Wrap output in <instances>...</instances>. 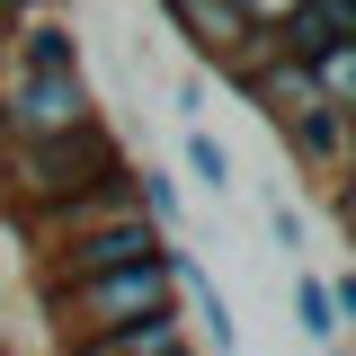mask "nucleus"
Here are the masks:
<instances>
[{
	"mask_svg": "<svg viewBox=\"0 0 356 356\" xmlns=\"http://www.w3.org/2000/svg\"><path fill=\"white\" fill-rule=\"evenodd\" d=\"M161 18H170L178 36H187V54H196V63H222V54H232V44L250 36V27H241V9H232V0H161Z\"/></svg>",
	"mask_w": 356,
	"mask_h": 356,
	"instance_id": "nucleus-7",
	"label": "nucleus"
},
{
	"mask_svg": "<svg viewBox=\"0 0 356 356\" xmlns=\"http://www.w3.org/2000/svg\"><path fill=\"white\" fill-rule=\"evenodd\" d=\"M187 178L196 187H232V152H222V134H205V125H187Z\"/></svg>",
	"mask_w": 356,
	"mask_h": 356,
	"instance_id": "nucleus-12",
	"label": "nucleus"
},
{
	"mask_svg": "<svg viewBox=\"0 0 356 356\" xmlns=\"http://www.w3.org/2000/svg\"><path fill=\"white\" fill-rule=\"evenodd\" d=\"M170 312H178L170 259L116 267V276H89V285H54V294H36V321H44V348H54V356H81V348H98V339L134 330V321H170Z\"/></svg>",
	"mask_w": 356,
	"mask_h": 356,
	"instance_id": "nucleus-2",
	"label": "nucleus"
},
{
	"mask_svg": "<svg viewBox=\"0 0 356 356\" xmlns=\"http://www.w3.org/2000/svg\"><path fill=\"white\" fill-rule=\"evenodd\" d=\"M27 9H44V0H0V27H9V18H27Z\"/></svg>",
	"mask_w": 356,
	"mask_h": 356,
	"instance_id": "nucleus-14",
	"label": "nucleus"
},
{
	"mask_svg": "<svg viewBox=\"0 0 356 356\" xmlns=\"http://www.w3.org/2000/svg\"><path fill=\"white\" fill-rule=\"evenodd\" d=\"M134 152L116 143V125L98 116V125L63 134V143H0V214L9 222H36L54 205H72L89 187H107V178H125Z\"/></svg>",
	"mask_w": 356,
	"mask_h": 356,
	"instance_id": "nucleus-1",
	"label": "nucleus"
},
{
	"mask_svg": "<svg viewBox=\"0 0 356 356\" xmlns=\"http://www.w3.org/2000/svg\"><path fill=\"white\" fill-rule=\"evenodd\" d=\"M303 81L321 89V107H339V116H356V44H330V54L312 63Z\"/></svg>",
	"mask_w": 356,
	"mask_h": 356,
	"instance_id": "nucleus-11",
	"label": "nucleus"
},
{
	"mask_svg": "<svg viewBox=\"0 0 356 356\" xmlns=\"http://www.w3.org/2000/svg\"><path fill=\"white\" fill-rule=\"evenodd\" d=\"M98 116L89 72H0V143H63Z\"/></svg>",
	"mask_w": 356,
	"mask_h": 356,
	"instance_id": "nucleus-3",
	"label": "nucleus"
},
{
	"mask_svg": "<svg viewBox=\"0 0 356 356\" xmlns=\"http://www.w3.org/2000/svg\"><path fill=\"white\" fill-rule=\"evenodd\" d=\"M250 107H259L267 125H276V143L303 125V116H321V89L294 72V63H276V72H259V89H250Z\"/></svg>",
	"mask_w": 356,
	"mask_h": 356,
	"instance_id": "nucleus-8",
	"label": "nucleus"
},
{
	"mask_svg": "<svg viewBox=\"0 0 356 356\" xmlns=\"http://www.w3.org/2000/svg\"><path fill=\"white\" fill-rule=\"evenodd\" d=\"M267 232H276V250H303V241H312V222L294 214V205H285V196H276V205H267Z\"/></svg>",
	"mask_w": 356,
	"mask_h": 356,
	"instance_id": "nucleus-13",
	"label": "nucleus"
},
{
	"mask_svg": "<svg viewBox=\"0 0 356 356\" xmlns=\"http://www.w3.org/2000/svg\"><path fill=\"white\" fill-rule=\"evenodd\" d=\"M348 152H356V116H339V107H321V116H303L285 134V161L303 178H321V187H348Z\"/></svg>",
	"mask_w": 356,
	"mask_h": 356,
	"instance_id": "nucleus-6",
	"label": "nucleus"
},
{
	"mask_svg": "<svg viewBox=\"0 0 356 356\" xmlns=\"http://www.w3.org/2000/svg\"><path fill=\"white\" fill-rule=\"evenodd\" d=\"M0 72H89L72 9L44 0V9H27V18H9V27H0Z\"/></svg>",
	"mask_w": 356,
	"mask_h": 356,
	"instance_id": "nucleus-5",
	"label": "nucleus"
},
{
	"mask_svg": "<svg viewBox=\"0 0 356 356\" xmlns=\"http://www.w3.org/2000/svg\"><path fill=\"white\" fill-rule=\"evenodd\" d=\"M81 356H196V348H187V330H178V312H170V321H134V330H116V339H98Z\"/></svg>",
	"mask_w": 356,
	"mask_h": 356,
	"instance_id": "nucleus-10",
	"label": "nucleus"
},
{
	"mask_svg": "<svg viewBox=\"0 0 356 356\" xmlns=\"http://www.w3.org/2000/svg\"><path fill=\"white\" fill-rule=\"evenodd\" d=\"M294 330H303L321 356H339V339H348V321H339V303H330L321 267H303V276H294Z\"/></svg>",
	"mask_w": 356,
	"mask_h": 356,
	"instance_id": "nucleus-9",
	"label": "nucleus"
},
{
	"mask_svg": "<svg viewBox=\"0 0 356 356\" xmlns=\"http://www.w3.org/2000/svg\"><path fill=\"white\" fill-rule=\"evenodd\" d=\"M152 259H170V232H152V222H116V232H89V241H72V250L27 259V276H36V294H54V285H89V276L152 267Z\"/></svg>",
	"mask_w": 356,
	"mask_h": 356,
	"instance_id": "nucleus-4",
	"label": "nucleus"
}]
</instances>
